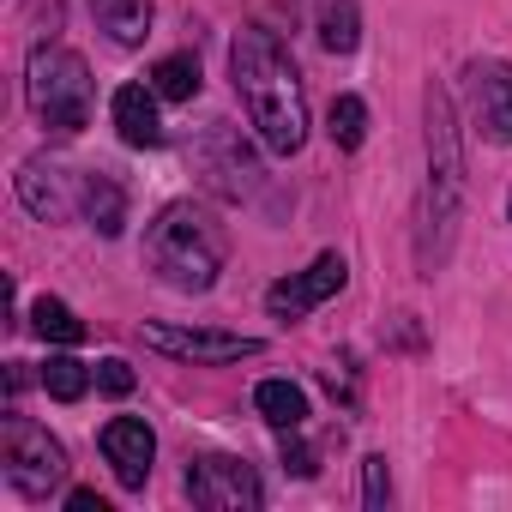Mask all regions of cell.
I'll return each mask as SVG.
<instances>
[{"mask_svg":"<svg viewBox=\"0 0 512 512\" xmlns=\"http://www.w3.org/2000/svg\"><path fill=\"white\" fill-rule=\"evenodd\" d=\"M67 512H109V500L91 494V488H73V494H67Z\"/></svg>","mask_w":512,"mask_h":512,"instance_id":"24","label":"cell"},{"mask_svg":"<svg viewBox=\"0 0 512 512\" xmlns=\"http://www.w3.org/2000/svg\"><path fill=\"white\" fill-rule=\"evenodd\" d=\"M61 169H49V163H25V175H19V199H25V211L31 217H67V193H61V181H55Z\"/></svg>","mask_w":512,"mask_h":512,"instance_id":"15","label":"cell"},{"mask_svg":"<svg viewBox=\"0 0 512 512\" xmlns=\"http://www.w3.org/2000/svg\"><path fill=\"white\" fill-rule=\"evenodd\" d=\"M253 404H260V416H266L272 428H290V434L308 422V398H302V386H290V380H260Z\"/></svg>","mask_w":512,"mask_h":512,"instance_id":"16","label":"cell"},{"mask_svg":"<svg viewBox=\"0 0 512 512\" xmlns=\"http://www.w3.org/2000/svg\"><path fill=\"white\" fill-rule=\"evenodd\" d=\"M25 97H31L43 127L79 133L91 121V67L73 49H37L25 67Z\"/></svg>","mask_w":512,"mask_h":512,"instance_id":"4","label":"cell"},{"mask_svg":"<svg viewBox=\"0 0 512 512\" xmlns=\"http://www.w3.org/2000/svg\"><path fill=\"white\" fill-rule=\"evenodd\" d=\"M344 278H350L344 253H320L308 272H296V278H284V284L266 290V308H272V320H302V314H314L326 296H338Z\"/></svg>","mask_w":512,"mask_h":512,"instance_id":"8","label":"cell"},{"mask_svg":"<svg viewBox=\"0 0 512 512\" xmlns=\"http://www.w3.org/2000/svg\"><path fill=\"white\" fill-rule=\"evenodd\" d=\"M187 500L205 512H253L260 506V476L241 458H193L187 464Z\"/></svg>","mask_w":512,"mask_h":512,"instance_id":"6","label":"cell"},{"mask_svg":"<svg viewBox=\"0 0 512 512\" xmlns=\"http://www.w3.org/2000/svg\"><path fill=\"white\" fill-rule=\"evenodd\" d=\"M284 470H296V476H314L320 464H314V452H308V446H284Z\"/></svg>","mask_w":512,"mask_h":512,"instance_id":"23","label":"cell"},{"mask_svg":"<svg viewBox=\"0 0 512 512\" xmlns=\"http://www.w3.org/2000/svg\"><path fill=\"white\" fill-rule=\"evenodd\" d=\"M43 392L61 398V404H79V398L91 392V368L73 362V356H49V368H43Z\"/></svg>","mask_w":512,"mask_h":512,"instance_id":"20","label":"cell"},{"mask_svg":"<svg viewBox=\"0 0 512 512\" xmlns=\"http://www.w3.org/2000/svg\"><path fill=\"white\" fill-rule=\"evenodd\" d=\"M326 133H332L338 151H356V145L368 139V103H362V97H338L332 115H326Z\"/></svg>","mask_w":512,"mask_h":512,"instance_id":"18","label":"cell"},{"mask_svg":"<svg viewBox=\"0 0 512 512\" xmlns=\"http://www.w3.org/2000/svg\"><path fill=\"white\" fill-rule=\"evenodd\" d=\"M97 386H103L109 398H127V392H133V368H127L121 356H109V362H97Z\"/></svg>","mask_w":512,"mask_h":512,"instance_id":"21","label":"cell"},{"mask_svg":"<svg viewBox=\"0 0 512 512\" xmlns=\"http://www.w3.org/2000/svg\"><path fill=\"white\" fill-rule=\"evenodd\" d=\"M229 73H235V97L253 121V133L266 139V151L290 157L308 139V97L296 79V61L284 55L278 31L266 25H241L229 43Z\"/></svg>","mask_w":512,"mask_h":512,"instance_id":"1","label":"cell"},{"mask_svg":"<svg viewBox=\"0 0 512 512\" xmlns=\"http://www.w3.org/2000/svg\"><path fill=\"white\" fill-rule=\"evenodd\" d=\"M145 344L157 356H175V362H241V356H260L266 344L247 338V332H211V326H145Z\"/></svg>","mask_w":512,"mask_h":512,"instance_id":"7","label":"cell"},{"mask_svg":"<svg viewBox=\"0 0 512 512\" xmlns=\"http://www.w3.org/2000/svg\"><path fill=\"white\" fill-rule=\"evenodd\" d=\"M91 13L109 31V43L121 49H139L151 37V0H91Z\"/></svg>","mask_w":512,"mask_h":512,"instance_id":"12","label":"cell"},{"mask_svg":"<svg viewBox=\"0 0 512 512\" xmlns=\"http://www.w3.org/2000/svg\"><path fill=\"white\" fill-rule=\"evenodd\" d=\"M464 85H470V109H476L482 133L494 145H512V67L506 61H470Z\"/></svg>","mask_w":512,"mask_h":512,"instance_id":"9","label":"cell"},{"mask_svg":"<svg viewBox=\"0 0 512 512\" xmlns=\"http://www.w3.org/2000/svg\"><path fill=\"white\" fill-rule=\"evenodd\" d=\"M109 115H115V133H121L133 151L163 145V121H157V103H151L145 85H121V91L109 97Z\"/></svg>","mask_w":512,"mask_h":512,"instance_id":"11","label":"cell"},{"mask_svg":"<svg viewBox=\"0 0 512 512\" xmlns=\"http://www.w3.org/2000/svg\"><path fill=\"white\" fill-rule=\"evenodd\" d=\"M151 91H157L163 103H187V97L199 91V61H193V55H169V61H157Z\"/></svg>","mask_w":512,"mask_h":512,"instance_id":"17","label":"cell"},{"mask_svg":"<svg viewBox=\"0 0 512 512\" xmlns=\"http://www.w3.org/2000/svg\"><path fill=\"white\" fill-rule=\"evenodd\" d=\"M103 458L115 464V482L121 488H145L151 458H157V434L139 416H115V422H103Z\"/></svg>","mask_w":512,"mask_h":512,"instance_id":"10","label":"cell"},{"mask_svg":"<svg viewBox=\"0 0 512 512\" xmlns=\"http://www.w3.org/2000/svg\"><path fill=\"white\" fill-rule=\"evenodd\" d=\"M362 476H368L362 500H368V506H386V494H392V482H386V458H368V464H362Z\"/></svg>","mask_w":512,"mask_h":512,"instance_id":"22","label":"cell"},{"mask_svg":"<svg viewBox=\"0 0 512 512\" xmlns=\"http://www.w3.org/2000/svg\"><path fill=\"white\" fill-rule=\"evenodd\" d=\"M7 482L31 500H43L49 488L67 482V452L49 428H37L31 416H7Z\"/></svg>","mask_w":512,"mask_h":512,"instance_id":"5","label":"cell"},{"mask_svg":"<svg viewBox=\"0 0 512 512\" xmlns=\"http://www.w3.org/2000/svg\"><path fill=\"white\" fill-rule=\"evenodd\" d=\"M31 326H37L49 344H79V338H85V320H79L67 302H55V296H43V302L31 308Z\"/></svg>","mask_w":512,"mask_h":512,"instance_id":"19","label":"cell"},{"mask_svg":"<svg viewBox=\"0 0 512 512\" xmlns=\"http://www.w3.org/2000/svg\"><path fill=\"white\" fill-rule=\"evenodd\" d=\"M145 266H151L169 290L199 296V290H211L217 272H223V235H217V223H211L205 211L169 205V211L151 223V235H145Z\"/></svg>","mask_w":512,"mask_h":512,"instance_id":"3","label":"cell"},{"mask_svg":"<svg viewBox=\"0 0 512 512\" xmlns=\"http://www.w3.org/2000/svg\"><path fill=\"white\" fill-rule=\"evenodd\" d=\"M464 211V151H458V121H452V97L440 85H428V193H422V266L434 272L452 247Z\"/></svg>","mask_w":512,"mask_h":512,"instance_id":"2","label":"cell"},{"mask_svg":"<svg viewBox=\"0 0 512 512\" xmlns=\"http://www.w3.org/2000/svg\"><path fill=\"white\" fill-rule=\"evenodd\" d=\"M79 205H85V217H91L97 235H121L127 229V193L109 175H85L79 181Z\"/></svg>","mask_w":512,"mask_h":512,"instance_id":"13","label":"cell"},{"mask_svg":"<svg viewBox=\"0 0 512 512\" xmlns=\"http://www.w3.org/2000/svg\"><path fill=\"white\" fill-rule=\"evenodd\" d=\"M314 31L332 55H350L362 43V13H356V0H320L314 7Z\"/></svg>","mask_w":512,"mask_h":512,"instance_id":"14","label":"cell"}]
</instances>
